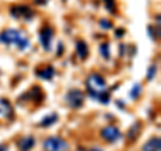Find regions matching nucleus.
I'll use <instances>...</instances> for the list:
<instances>
[{"label":"nucleus","instance_id":"f257e3e1","mask_svg":"<svg viewBox=\"0 0 161 151\" xmlns=\"http://www.w3.org/2000/svg\"><path fill=\"white\" fill-rule=\"evenodd\" d=\"M86 88L92 98L97 99L98 102L108 104L109 103V92L108 84L102 75L99 74H90L86 79Z\"/></svg>","mask_w":161,"mask_h":151},{"label":"nucleus","instance_id":"f03ea898","mask_svg":"<svg viewBox=\"0 0 161 151\" xmlns=\"http://www.w3.org/2000/svg\"><path fill=\"white\" fill-rule=\"evenodd\" d=\"M0 43L6 46H16L19 49H26L30 47V40L20 29L8 28L0 34Z\"/></svg>","mask_w":161,"mask_h":151},{"label":"nucleus","instance_id":"7ed1b4c3","mask_svg":"<svg viewBox=\"0 0 161 151\" xmlns=\"http://www.w3.org/2000/svg\"><path fill=\"white\" fill-rule=\"evenodd\" d=\"M9 12H11V16L18 19V20H31L34 18V11L28 6H23V4H19V6H14L11 7L9 9Z\"/></svg>","mask_w":161,"mask_h":151},{"label":"nucleus","instance_id":"20e7f679","mask_svg":"<svg viewBox=\"0 0 161 151\" xmlns=\"http://www.w3.org/2000/svg\"><path fill=\"white\" fill-rule=\"evenodd\" d=\"M44 151H66L69 148V144L66 140L58 137H50L44 140L43 143Z\"/></svg>","mask_w":161,"mask_h":151},{"label":"nucleus","instance_id":"39448f33","mask_svg":"<svg viewBox=\"0 0 161 151\" xmlns=\"http://www.w3.org/2000/svg\"><path fill=\"white\" fill-rule=\"evenodd\" d=\"M83 102H85V94L80 90L73 88L66 94V103L74 110L82 107Z\"/></svg>","mask_w":161,"mask_h":151},{"label":"nucleus","instance_id":"423d86ee","mask_svg":"<svg viewBox=\"0 0 161 151\" xmlns=\"http://www.w3.org/2000/svg\"><path fill=\"white\" fill-rule=\"evenodd\" d=\"M53 38H54V31H53L51 27L44 26V27L40 28V31H39V42H40V44H42V47L44 48V51H50Z\"/></svg>","mask_w":161,"mask_h":151},{"label":"nucleus","instance_id":"0eeeda50","mask_svg":"<svg viewBox=\"0 0 161 151\" xmlns=\"http://www.w3.org/2000/svg\"><path fill=\"white\" fill-rule=\"evenodd\" d=\"M101 137L106 140V142L113 143V142H117L121 138V133L115 126H106V127H103L101 130Z\"/></svg>","mask_w":161,"mask_h":151},{"label":"nucleus","instance_id":"6e6552de","mask_svg":"<svg viewBox=\"0 0 161 151\" xmlns=\"http://www.w3.org/2000/svg\"><path fill=\"white\" fill-rule=\"evenodd\" d=\"M14 114L12 104L9 103V100L0 98V120H6L9 119Z\"/></svg>","mask_w":161,"mask_h":151},{"label":"nucleus","instance_id":"1a4fd4ad","mask_svg":"<svg viewBox=\"0 0 161 151\" xmlns=\"http://www.w3.org/2000/svg\"><path fill=\"white\" fill-rule=\"evenodd\" d=\"M35 74L44 80H51L53 76L55 75V70L53 66H44L43 68H38L36 71H35Z\"/></svg>","mask_w":161,"mask_h":151},{"label":"nucleus","instance_id":"9d476101","mask_svg":"<svg viewBox=\"0 0 161 151\" xmlns=\"http://www.w3.org/2000/svg\"><path fill=\"white\" fill-rule=\"evenodd\" d=\"M35 144V140L32 137H24L18 142V147L20 151H30Z\"/></svg>","mask_w":161,"mask_h":151},{"label":"nucleus","instance_id":"9b49d317","mask_svg":"<svg viewBox=\"0 0 161 151\" xmlns=\"http://www.w3.org/2000/svg\"><path fill=\"white\" fill-rule=\"evenodd\" d=\"M160 148H161L160 138H150L142 146V151H160Z\"/></svg>","mask_w":161,"mask_h":151},{"label":"nucleus","instance_id":"f8f14e48","mask_svg":"<svg viewBox=\"0 0 161 151\" xmlns=\"http://www.w3.org/2000/svg\"><path fill=\"white\" fill-rule=\"evenodd\" d=\"M77 55L80 60H85L89 56V47L83 40H78L77 42Z\"/></svg>","mask_w":161,"mask_h":151},{"label":"nucleus","instance_id":"ddd939ff","mask_svg":"<svg viewBox=\"0 0 161 151\" xmlns=\"http://www.w3.org/2000/svg\"><path fill=\"white\" fill-rule=\"evenodd\" d=\"M58 119V115L57 114H53V115H48V117H44L42 120H40V126H43V127H47V126H51L57 122Z\"/></svg>","mask_w":161,"mask_h":151},{"label":"nucleus","instance_id":"4468645a","mask_svg":"<svg viewBox=\"0 0 161 151\" xmlns=\"http://www.w3.org/2000/svg\"><path fill=\"white\" fill-rule=\"evenodd\" d=\"M99 54L101 56H103V59H109L110 58V46L109 43H102L99 46Z\"/></svg>","mask_w":161,"mask_h":151},{"label":"nucleus","instance_id":"2eb2a0df","mask_svg":"<svg viewBox=\"0 0 161 151\" xmlns=\"http://www.w3.org/2000/svg\"><path fill=\"white\" fill-rule=\"evenodd\" d=\"M140 128H141V123H140V122H136V123L132 126V128L129 130V133H128L129 139H133V138L137 137V134L140 133Z\"/></svg>","mask_w":161,"mask_h":151},{"label":"nucleus","instance_id":"dca6fc26","mask_svg":"<svg viewBox=\"0 0 161 151\" xmlns=\"http://www.w3.org/2000/svg\"><path fill=\"white\" fill-rule=\"evenodd\" d=\"M141 91H142V88H141V84H138V83L134 84L133 88L130 90V98H132V99H137L140 96Z\"/></svg>","mask_w":161,"mask_h":151},{"label":"nucleus","instance_id":"f3484780","mask_svg":"<svg viewBox=\"0 0 161 151\" xmlns=\"http://www.w3.org/2000/svg\"><path fill=\"white\" fill-rule=\"evenodd\" d=\"M103 4H105V7H106L108 11H110L112 13L115 12V2L114 0H103Z\"/></svg>","mask_w":161,"mask_h":151},{"label":"nucleus","instance_id":"a211bd4d","mask_svg":"<svg viewBox=\"0 0 161 151\" xmlns=\"http://www.w3.org/2000/svg\"><path fill=\"white\" fill-rule=\"evenodd\" d=\"M156 72H157V67H156L154 64H152V66L149 67V70H148V79L152 80L156 76Z\"/></svg>","mask_w":161,"mask_h":151},{"label":"nucleus","instance_id":"6ab92c4d","mask_svg":"<svg viewBox=\"0 0 161 151\" xmlns=\"http://www.w3.org/2000/svg\"><path fill=\"white\" fill-rule=\"evenodd\" d=\"M99 24H101V27L105 28V29H109V28L113 27V24L110 23V20H108V19H102V20L99 22Z\"/></svg>","mask_w":161,"mask_h":151},{"label":"nucleus","instance_id":"aec40b11","mask_svg":"<svg viewBox=\"0 0 161 151\" xmlns=\"http://www.w3.org/2000/svg\"><path fill=\"white\" fill-rule=\"evenodd\" d=\"M48 0H35V3L39 4V6H44V4H47Z\"/></svg>","mask_w":161,"mask_h":151},{"label":"nucleus","instance_id":"412c9836","mask_svg":"<svg viewBox=\"0 0 161 151\" xmlns=\"http://www.w3.org/2000/svg\"><path fill=\"white\" fill-rule=\"evenodd\" d=\"M124 29H117V38H119V36H122V35H124Z\"/></svg>","mask_w":161,"mask_h":151},{"label":"nucleus","instance_id":"4be33fe9","mask_svg":"<svg viewBox=\"0 0 161 151\" xmlns=\"http://www.w3.org/2000/svg\"><path fill=\"white\" fill-rule=\"evenodd\" d=\"M62 49H63V46H62V43H59V47H58V54L62 52Z\"/></svg>","mask_w":161,"mask_h":151},{"label":"nucleus","instance_id":"5701e85b","mask_svg":"<svg viewBox=\"0 0 161 151\" xmlns=\"http://www.w3.org/2000/svg\"><path fill=\"white\" fill-rule=\"evenodd\" d=\"M0 151H7V147L3 146V144H0Z\"/></svg>","mask_w":161,"mask_h":151},{"label":"nucleus","instance_id":"b1692460","mask_svg":"<svg viewBox=\"0 0 161 151\" xmlns=\"http://www.w3.org/2000/svg\"><path fill=\"white\" fill-rule=\"evenodd\" d=\"M89 151H102V150H99V148H92V150H89Z\"/></svg>","mask_w":161,"mask_h":151},{"label":"nucleus","instance_id":"393cba45","mask_svg":"<svg viewBox=\"0 0 161 151\" xmlns=\"http://www.w3.org/2000/svg\"><path fill=\"white\" fill-rule=\"evenodd\" d=\"M63 2H64V0H63Z\"/></svg>","mask_w":161,"mask_h":151}]
</instances>
